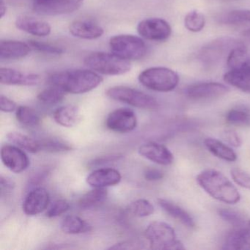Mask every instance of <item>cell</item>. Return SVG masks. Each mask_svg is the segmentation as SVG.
<instances>
[{
	"mask_svg": "<svg viewBox=\"0 0 250 250\" xmlns=\"http://www.w3.org/2000/svg\"><path fill=\"white\" fill-rule=\"evenodd\" d=\"M49 82L52 85L57 86L66 93L83 94L100 85L103 79L93 71L77 69L52 74L49 77Z\"/></svg>",
	"mask_w": 250,
	"mask_h": 250,
	"instance_id": "6da1fadb",
	"label": "cell"
},
{
	"mask_svg": "<svg viewBox=\"0 0 250 250\" xmlns=\"http://www.w3.org/2000/svg\"><path fill=\"white\" fill-rule=\"evenodd\" d=\"M197 181L210 197L222 203L235 204L241 199L235 186L219 171L206 169L197 175Z\"/></svg>",
	"mask_w": 250,
	"mask_h": 250,
	"instance_id": "7a4b0ae2",
	"label": "cell"
},
{
	"mask_svg": "<svg viewBox=\"0 0 250 250\" xmlns=\"http://www.w3.org/2000/svg\"><path fill=\"white\" fill-rule=\"evenodd\" d=\"M229 71L224 80L232 87L250 93V53L244 45L234 49L227 59Z\"/></svg>",
	"mask_w": 250,
	"mask_h": 250,
	"instance_id": "3957f363",
	"label": "cell"
},
{
	"mask_svg": "<svg viewBox=\"0 0 250 250\" xmlns=\"http://www.w3.org/2000/svg\"><path fill=\"white\" fill-rule=\"evenodd\" d=\"M84 62L88 68L104 75H122L131 70V65L127 60L114 53L93 52L84 58Z\"/></svg>",
	"mask_w": 250,
	"mask_h": 250,
	"instance_id": "277c9868",
	"label": "cell"
},
{
	"mask_svg": "<svg viewBox=\"0 0 250 250\" xmlns=\"http://www.w3.org/2000/svg\"><path fill=\"white\" fill-rule=\"evenodd\" d=\"M145 235L152 250H184V244L177 238L173 228L164 222H152L146 228Z\"/></svg>",
	"mask_w": 250,
	"mask_h": 250,
	"instance_id": "5b68a950",
	"label": "cell"
},
{
	"mask_svg": "<svg viewBox=\"0 0 250 250\" xmlns=\"http://www.w3.org/2000/svg\"><path fill=\"white\" fill-rule=\"evenodd\" d=\"M138 79L143 86L157 92L172 91L179 83L178 74L165 67L147 68L140 73Z\"/></svg>",
	"mask_w": 250,
	"mask_h": 250,
	"instance_id": "8992f818",
	"label": "cell"
},
{
	"mask_svg": "<svg viewBox=\"0 0 250 250\" xmlns=\"http://www.w3.org/2000/svg\"><path fill=\"white\" fill-rule=\"evenodd\" d=\"M243 45L244 43L233 38H219L202 48L199 52V60L206 66H213L222 60L227 61L228 55L234 49Z\"/></svg>",
	"mask_w": 250,
	"mask_h": 250,
	"instance_id": "52a82bcc",
	"label": "cell"
},
{
	"mask_svg": "<svg viewBox=\"0 0 250 250\" xmlns=\"http://www.w3.org/2000/svg\"><path fill=\"white\" fill-rule=\"evenodd\" d=\"M109 46L114 54L127 61L142 59L147 52V46L143 39L131 35H118L111 38Z\"/></svg>",
	"mask_w": 250,
	"mask_h": 250,
	"instance_id": "ba28073f",
	"label": "cell"
},
{
	"mask_svg": "<svg viewBox=\"0 0 250 250\" xmlns=\"http://www.w3.org/2000/svg\"><path fill=\"white\" fill-rule=\"evenodd\" d=\"M106 96L113 100L142 109H155L159 106L157 101L153 96L124 86H116L108 89Z\"/></svg>",
	"mask_w": 250,
	"mask_h": 250,
	"instance_id": "9c48e42d",
	"label": "cell"
},
{
	"mask_svg": "<svg viewBox=\"0 0 250 250\" xmlns=\"http://www.w3.org/2000/svg\"><path fill=\"white\" fill-rule=\"evenodd\" d=\"M84 0H34L33 9L46 16L61 15L74 12Z\"/></svg>",
	"mask_w": 250,
	"mask_h": 250,
	"instance_id": "30bf717a",
	"label": "cell"
},
{
	"mask_svg": "<svg viewBox=\"0 0 250 250\" xmlns=\"http://www.w3.org/2000/svg\"><path fill=\"white\" fill-rule=\"evenodd\" d=\"M137 31L140 36L147 40L164 42L171 36L172 29L165 20L151 18L140 21L137 26Z\"/></svg>",
	"mask_w": 250,
	"mask_h": 250,
	"instance_id": "8fae6325",
	"label": "cell"
},
{
	"mask_svg": "<svg viewBox=\"0 0 250 250\" xmlns=\"http://www.w3.org/2000/svg\"><path fill=\"white\" fill-rule=\"evenodd\" d=\"M106 125L109 130L115 132H130L137 127V116L131 109L120 108L109 114L106 118Z\"/></svg>",
	"mask_w": 250,
	"mask_h": 250,
	"instance_id": "7c38bea8",
	"label": "cell"
},
{
	"mask_svg": "<svg viewBox=\"0 0 250 250\" xmlns=\"http://www.w3.org/2000/svg\"><path fill=\"white\" fill-rule=\"evenodd\" d=\"M1 159L4 165L16 173L25 170L30 164L27 154L18 146L11 145L2 146Z\"/></svg>",
	"mask_w": 250,
	"mask_h": 250,
	"instance_id": "4fadbf2b",
	"label": "cell"
},
{
	"mask_svg": "<svg viewBox=\"0 0 250 250\" xmlns=\"http://www.w3.org/2000/svg\"><path fill=\"white\" fill-rule=\"evenodd\" d=\"M229 88L219 83H202L191 84L186 90V94L192 99H207L220 97L227 94Z\"/></svg>",
	"mask_w": 250,
	"mask_h": 250,
	"instance_id": "5bb4252c",
	"label": "cell"
},
{
	"mask_svg": "<svg viewBox=\"0 0 250 250\" xmlns=\"http://www.w3.org/2000/svg\"><path fill=\"white\" fill-rule=\"evenodd\" d=\"M50 202L47 190L42 187L33 188L26 196L23 210L28 216H35L46 210Z\"/></svg>",
	"mask_w": 250,
	"mask_h": 250,
	"instance_id": "9a60e30c",
	"label": "cell"
},
{
	"mask_svg": "<svg viewBox=\"0 0 250 250\" xmlns=\"http://www.w3.org/2000/svg\"><path fill=\"white\" fill-rule=\"evenodd\" d=\"M138 151L143 157L158 165L167 166L173 162V155L163 145L156 143H146L139 147Z\"/></svg>",
	"mask_w": 250,
	"mask_h": 250,
	"instance_id": "2e32d148",
	"label": "cell"
},
{
	"mask_svg": "<svg viewBox=\"0 0 250 250\" xmlns=\"http://www.w3.org/2000/svg\"><path fill=\"white\" fill-rule=\"evenodd\" d=\"M39 75L21 72L12 68H0V83L6 85L35 86L40 83Z\"/></svg>",
	"mask_w": 250,
	"mask_h": 250,
	"instance_id": "e0dca14e",
	"label": "cell"
},
{
	"mask_svg": "<svg viewBox=\"0 0 250 250\" xmlns=\"http://www.w3.org/2000/svg\"><path fill=\"white\" fill-rule=\"evenodd\" d=\"M121 173L112 168H102L92 172L87 176V184L93 188H105L121 182Z\"/></svg>",
	"mask_w": 250,
	"mask_h": 250,
	"instance_id": "ac0fdd59",
	"label": "cell"
},
{
	"mask_svg": "<svg viewBox=\"0 0 250 250\" xmlns=\"http://www.w3.org/2000/svg\"><path fill=\"white\" fill-rule=\"evenodd\" d=\"M15 24L19 30L41 37L49 36L52 30L51 26L46 21L27 16L17 17Z\"/></svg>",
	"mask_w": 250,
	"mask_h": 250,
	"instance_id": "d6986e66",
	"label": "cell"
},
{
	"mask_svg": "<svg viewBox=\"0 0 250 250\" xmlns=\"http://www.w3.org/2000/svg\"><path fill=\"white\" fill-rule=\"evenodd\" d=\"M71 35L80 39L93 40L102 37L104 29L99 24L87 20H77L69 26Z\"/></svg>",
	"mask_w": 250,
	"mask_h": 250,
	"instance_id": "ffe728a7",
	"label": "cell"
},
{
	"mask_svg": "<svg viewBox=\"0 0 250 250\" xmlns=\"http://www.w3.org/2000/svg\"><path fill=\"white\" fill-rule=\"evenodd\" d=\"M31 46L17 41H2L0 42V59L19 60L27 56Z\"/></svg>",
	"mask_w": 250,
	"mask_h": 250,
	"instance_id": "44dd1931",
	"label": "cell"
},
{
	"mask_svg": "<svg viewBox=\"0 0 250 250\" xmlns=\"http://www.w3.org/2000/svg\"><path fill=\"white\" fill-rule=\"evenodd\" d=\"M225 250H250V227H238L229 232L224 244Z\"/></svg>",
	"mask_w": 250,
	"mask_h": 250,
	"instance_id": "7402d4cb",
	"label": "cell"
},
{
	"mask_svg": "<svg viewBox=\"0 0 250 250\" xmlns=\"http://www.w3.org/2000/svg\"><path fill=\"white\" fill-rule=\"evenodd\" d=\"M54 120L57 124L67 128L75 126L81 121L80 109L74 105L61 106L55 111Z\"/></svg>",
	"mask_w": 250,
	"mask_h": 250,
	"instance_id": "603a6c76",
	"label": "cell"
},
{
	"mask_svg": "<svg viewBox=\"0 0 250 250\" xmlns=\"http://www.w3.org/2000/svg\"><path fill=\"white\" fill-rule=\"evenodd\" d=\"M158 203L167 213L179 221L184 226L188 228H194L195 227V222L191 215L182 208L165 199H159Z\"/></svg>",
	"mask_w": 250,
	"mask_h": 250,
	"instance_id": "cb8c5ba5",
	"label": "cell"
},
{
	"mask_svg": "<svg viewBox=\"0 0 250 250\" xmlns=\"http://www.w3.org/2000/svg\"><path fill=\"white\" fill-rule=\"evenodd\" d=\"M204 144L210 153L219 159H223L227 162H235L237 159L235 152L230 147L216 139H206Z\"/></svg>",
	"mask_w": 250,
	"mask_h": 250,
	"instance_id": "d4e9b609",
	"label": "cell"
},
{
	"mask_svg": "<svg viewBox=\"0 0 250 250\" xmlns=\"http://www.w3.org/2000/svg\"><path fill=\"white\" fill-rule=\"evenodd\" d=\"M107 195V191L104 188H94L80 198L79 206L82 210L93 208L102 204L106 200Z\"/></svg>",
	"mask_w": 250,
	"mask_h": 250,
	"instance_id": "484cf974",
	"label": "cell"
},
{
	"mask_svg": "<svg viewBox=\"0 0 250 250\" xmlns=\"http://www.w3.org/2000/svg\"><path fill=\"white\" fill-rule=\"evenodd\" d=\"M61 229L66 234L83 233L90 230V226L81 218L74 215L65 216L61 224Z\"/></svg>",
	"mask_w": 250,
	"mask_h": 250,
	"instance_id": "4316f807",
	"label": "cell"
},
{
	"mask_svg": "<svg viewBox=\"0 0 250 250\" xmlns=\"http://www.w3.org/2000/svg\"><path fill=\"white\" fill-rule=\"evenodd\" d=\"M7 138L13 144L18 146L32 153L40 151L41 146L39 141L33 140L31 137L19 132H11L7 135Z\"/></svg>",
	"mask_w": 250,
	"mask_h": 250,
	"instance_id": "83f0119b",
	"label": "cell"
},
{
	"mask_svg": "<svg viewBox=\"0 0 250 250\" xmlns=\"http://www.w3.org/2000/svg\"><path fill=\"white\" fill-rule=\"evenodd\" d=\"M17 121L23 125L35 126L39 124L40 116L36 110L26 106H20L17 109Z\"/></svg>",
	"mask_w": 250,
	"mask_h": 250,
	"instance_id": "f1b7e54d",
	"label": "cell"
},
{
	"mask_svg": "<svg viewBox=\"0 0 250 250\" xmlns=\"http://www.w3.org/2000/svg\"><path fill=\"white\" fill-rule=\"evenodd\" d=\"M66 92L62 89L52 85V87L45 89L38 96L39 101L46 104H56L63 100Z\"/></svg>",
	"mask_w": 250,
	"mask_h": 250,
	"instance_id": "f546056e",
	"label": "cell"
},
{
	"mask_svg": "<svg viewBox=\"0 0 250 250\" xmlns=\"http://www.w3.org/2000/svg\"><path fill=\"white\" fill-rule=\"evenodd\" d=\"M41 150L50 152V153H65L72 150V146L63 140L60 139H46L39 141Z\"/></svg>",
	"mask_w": 250,
	"mask_h": 250,
	"instance_id": "4dcf8cb0",
	"label": "cell"
},
{
	"mask_svg": "<svg viewBox=\"0 0 250 250\" xmlns=\"http://www.w3.org/2000/svg\"><path fill=\"white\" fill-rule=\"evenodd\" d=\"M186 28L193 33H198L204 28L206 25V18L202 13L192 11L188 13L184 19Z\"/></svg>",
	"mask_w": 250,
	"mask_h": 250,
	"instance_id": "1f68e13d",
	"label": "cell"
},
{
	"mask_svg": "<svg viewBox=\"0 0 250 250\" xmlns=\"http://www.w3.org/2000/svg\"><path fill=\"white\" fill-rule=\"evenodd\" d=\"M128 210L137 217H146L153 214L154 207L148 200L140 199L132 202L128 206Z\"/></svg>",
	"mask_w": 250,
	"mask_h": 250,
	"instance_id": "d6a6232c",
	"label": "cell"
},
{
	"mask_svg": "<svg viewBox=\"0 0 250 250\" xmlns=\"http://www.w3.org/2000/svg\"><path fill=\"white\" fill-rule=\"evenodd\" d=\"M228 124L234 125H248L250 124V112L242 108L232 109L228 112L226 116Z\"/></svg>",
	"mask_w": 250,
	"mask_h": 250,
	"instance_id": "836d02e7",
	"label": "cell"
},
{
	"mask_svg": "<svg viewBox=\"0 0 250 250\" xmlns=\"http://www.w3.org/2000/svg\"><path fill=\"white\" fill-rule=\"evenodd\" d=\"M220 21L224 24H237L241 23H250V11L249 10H235L222 16Z\"/></svg>",
	"mask_w": 250,
	"mask_h": 250,
	"instance_id": "e575fe53",
	"label": "cell"
},
{
	"mask_svg": "<svg viewBox=\"0 0 250 250\" xmlns=\"http://www.w3.org/2000/svg\"><path fill=\"white\" fill-rule=\"evenodd\" d=\"M219 215L222 219L226 221L235 228L242 227L245 225L244 217L238 212L229 209H221L219 210Z\"/></svg>",
	"mask_w": 250,
	"mask_h": 250,
	"instance_id": "d590c367",
	"label": "cell"
},
{
	"mask_svg": "<svg viewBox=\"0 0 250 250\" xmlns=\"http://www.w3.org/2000/svg\"><path fill=\"white\" fill-rule=\"evenodd\" d=\"M33 49L43 53L49 54V55H61L63 53L64 49L59 46H54L49 43L43 42H37V41H30L29 43Z\"/></svg>",
	"mask_w": 250,
	"mask_h": 250,
	"instance_id": "8d00e7d4",
	"label": "cell"
},
{
	"mask_svg": "<svg viewBox=\"0 0 250 250\" xmlns=\"http://www.w3.org/2000/svg\"><path fill=\"white\" fill-rule=\"evenodd\" d=\"M230 174L235 184L243 188L250 189V175L248 172L239 168H234L231 169Z\"/></svg>",
	"mask_w": 250,
	"mask_h": 250,
	"instance_id": "74e56055",
	"label": "cell"
},
{
	"mask_svg": "<svg viewBox=\"0 0 250 250\" xmlns=\"http://www.w3.org/2000/svg\"><path fill=\"white\" fill-rule=\"evenodd\" d=\"M69 203L64 200H58L54 202L50 208L46 213V216L49 218L57 217L61 216L69 209Z\"/></svg>",
	"mask_w": 250,
	"mask_h": 250,
	"instance_id": "f35d334b",
	"label": "cell"
},
{
	"mask_svg": "<svg viewBox=\"0 0 250 250\" xmlns=\"http://www.w3.org/2000/svg\"><path fill=\"white\" fill-rule=\"evenodd\" d=\"M17 104L8 99L6 96L1 95L0 96V109L4 112H12L16 110Z\"/></svg>",
	"mask_w": 250,
	"mask_h": 250,
	"instance_id": "ab89813d",
	"label": "cell"
},
{
	"mask_svg": "<svg viewBox=\"0 0 250 250\" xmlns=\"http://www.w3.org/2000/svg\"><path fill=\"white\" fill-rule=\"evenodd\" d=\"M141 243L138 241H127L122 243L115 244L113 247H110V250H137L142 248Z\"/></svg>",
	"mask_w": 250,
	"mask_h": 250,
	"instance_id": "60d3db41",
	"label": "cell"
},
{
	"mask_svg": "<svg viewBox=\"0 0 250 250\" xmlns=\"http://www.w3.org/2000/svg\"><path fill=\"white\" fill-rule=\"evenodd\" d=\"M145 178L147 181H155L162 179L164 177V173L159 169H147L144 172Z\"/></svg>",
	"mask_w": 250,
	"mask_h": 250,
	"instance_id": "b9f144b4",
	"label": "cell"
},
{
	"mask_svg": "<svg viewBox=\"0 0 250 250\" xmlns=\"http://www.w3.org/2000/svg\"><path fill=\"white\" fill-rule=\"evenodd\" d=\"M225 140L233 147H240L241 145V140L239 136L237 134L235 131L229 130V131L225 132Z\"/></svg>",
	"mask_w": 250,
	"mask_h": 250,
	"instance_id": "7bdbcfd3",
	"label": "cell"
},
{
	"mask_svg": "<svg viewBox=\"0 0 250 250\" xmlns=\"http://www.w3.org/2000/svg\"><path fill=\"white\" fill-rule=\"evenodd\" d=\"M0 187H1V193L2 195L5 191H10L14 189L15 184L12 180L2 175L0 178Z\"/></svg>",
	"mask_w": 250,
	"mask_h": 250,
	"instance_id": "ee69618b",
	"label": "cell"
},
{
	"mask_svg": "<svg viewBox=\"0 0 250 250\" xmlns=\"http://www.w3.org/2000/svg\"><path fill=\"white\" fill-rule=\"evenodd\" d=\"M6 4L4 2V0H0V17L1 18H3L4 16L6 14Z\"/></svg>",
	"mask_w": 250,
	"mask_h": 250,
	"instance_id": "f6af8a7d",
	"label": "cell"
},
{
	"mask_svg": "<svg viewBox=\"0 0 250 250\" xmlns=\"http://www.w3.org/2000/svg\"><path fill=\"white\" fill-rule=\"evenodd\" d=\"M243 36L247 39V41L250 42V29L246 30L245 31L243 32Z\"/></svg>",
	"mask_w": 250,
	"mask_h": 250,
	"instance_id": "bcb514c9",
	"label": "cell"
},
{
	"mask_svg": "<svg viewBox=\"0 0 250 250\" xmlns=\"http://www.w3.org/2000/svg\"><path fill=\"white\" fill-rule=\"evenodd\" d=\"M248 225H249V226H250V221H249Z\"/></svg>",
	"mask_w": 250,
	"mask_h": 250,
	"instance_id": "7dc6e473",
	"label": "cell"
}]
</instances>
